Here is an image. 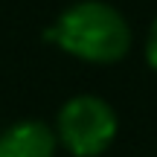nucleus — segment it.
Here are the masks:
<instances>
[{
  "label": "nucleus",
  "instance_id": "nucleus-1",
  "mask_svg": "<svg viewBox=\"0 0 157 157\" xmlns=\"http://www.w3.org/2000/svg\"><path fill=\"white\" fill-rule=\"evenodd\" d=\"M47 41L87 64H117L131 50V26L117 6L105 0H78L47 29Z\"/></svg>",
  "mask_w": 157,
  "mask_h": 157
},
{
  "label": "nucleus",
  "instance_id": "nucleus-2",
  "mask_svg": "<svg viewBox=\"0 0 157 157\" xmlns=\"http://www.w3.org/2000/svg\"><path fill=\"white\" fill-rule=\"evenodd\" d=\"M119 131L117 111L102 96L78 93L67 99L56 119V137L73 157H99L113 146Z\"/></svg>",
  "mask_w": 157,
  "mask_h": 157
},
{
  "label": "nucleus",
  "instance_id": "nucleus-3",
  "mask_svg": "<svg viewBox=\"0 0 157 157\" xmlns=\"http://www.w3.org/2000/svg\"><path fill=\"white\" fill-rule=\"evenodd\" d=\"M58 137L47 122L23 119L0 134V157H56Z\"/></svg>",
  "mask_w": 157,
  "mask_h": 157
},
{
  "label": "nucleus",
  "instance_id": "nucleus-4",
  "mask_svg": "<svg viewBox=\"0 0 157 157\" xmlns=\"http://www.w3.org/2000/svg\"><path fill=\"white\" fill-rule=\"evenodd\" d=\"M146 61L151 64V70L157 73V17L148 26V35H146Z\"/></svg>",
  "mask_w": 157,
  "mask_h": 157
}]
</instances>
